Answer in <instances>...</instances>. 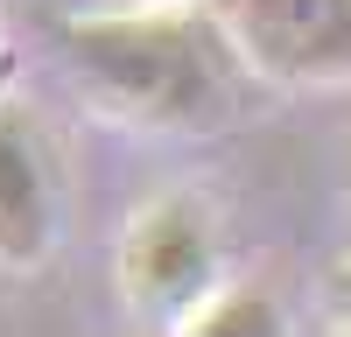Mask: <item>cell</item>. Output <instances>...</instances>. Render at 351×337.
Instances as JSON below:
<instances>
[{"mask_svg":"<svg viewBox=\"0 0 351 337\" xmlns=\"http://www.w3.org/2000/svg\"><path fill=\"white\" fill-rule=\"evenodd\" d=\"M64 56L84 92L134 127L204 134L232 112L239 56H232L218 14H190V8L92 14L64 28Z\"/></svg>","mask_w":351,"mask_h":337,"instance_id":"1","label":"cell"},{"mask_svg":"<svg viewBox=\"0 0 351 337\" xmlns=\"http://www.w3.org/2000/svg\"><path fill=\"white\" fill-rule=\"evenodd\" d=\"M232 56L281 84L351 77V0H218Z\"/></svg>","mask_w":351,"mask_h":337,"instance_id":"2","label":"cell"},{"mask_svg":"<svg viewBox=\"0 0 351 337\" xmlns=\"http://www.w3.org/2000/svg\"><path fill=\"white\" fill-rule=\"evenodd\" d=\"M120 281L141 309H169V316L211 288V225L190 197H162L127 225Z\"/></svg>","mask_w":351,"mask_h":337,"instance_id":"3","label":"cell"},{"mask_svg":"<svg viewBox=\"0 0 351 337\" xmlns=\"http://www.w3.org/2000/svg\"><path fill=\"white\" fill-rule=\"evenodd\" d=\"M56 246V162L21 105H0V267H36Z\"/></svg>","mask_w":351,"mask_h":337,"instance_id":"4","label":"cell"},{"mask_svg":"<svg viewBox=\"0 0 351 337\" xmlns=\"http://www.w3.org/2000/svg\"><path fill=\"white\" fill-rule=\"evenodd\" d=\"M190 330H204V337H274L281 330V309L260 295V288H218L190 316Z\"/></svg>","mask_w":351,"mask_h":337,"instance_id":"5","label":"cell"},{"mask_svg":"<svg viewBox=\"0 0 351 337\" xmlns=\"http://www.w3.org/2000/svg\"><path fill=\"white\" fill-rule=\"evenodd\" d=\"M330 330H344V337H351V260L330 274Z\"/></svg>","mask_w":351,"mask_h":337,"instance_id":"6","label":"cell"}]
</instances>
